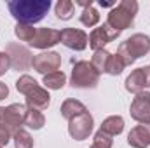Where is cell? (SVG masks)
I'll use <instances>...</instances> for the list:
<instances>
[{
    "mask_svg": "<svg viewBox=\"0 0 150 148\" xmlns=\"http://www.w3.org/2000/svg\"><path fill=\"white\" fill-rule=\"evenodd\" d=\"M11 16L21 25L38 23L45 18L51 9V0H11L7 2Z\"/></svg>",
    "mask_w": 150,
    "mask_h": 148,
    "instance_id": "6da1fadb",
    "label": "cell"
},
{
    "mask_svg": "<svg viewBox=\"0 0 150 148\" xmlns=\"http://www.w3.org/2000/svg\"><path fill=\"white\" fill-rule=\"evenodd\" d=\"M136 12H138V2L136 0H122L108 12L107 25L112 26L117 32L131 28L133 23H134Z\"/></svg>",
    "mask_w": 150,
    "mask_h": 148,
    "instance_id": "7a4b0ae2",
    "label": "cell"
},
{
    "mask_svg": "<svg viewBox=\"0 0 150 148\" xmlns=\"http://www.w3.org/2000/svg\"><path fill=\"white\" fill-rule=\"evenodd\" d=\"M100 82V73L93 68L91 61H77L72 70L70 84L77 89H94Z\"/></svg>",
    "mask_w": 150,
    "mask_h": 148,
    "instance_id": "3957f363",
    "label": "cell"
},
{
    "mask_svg": "<svg viewBox=\"0 0 150 148\" xmlns=\"http://www.w3.org/2000/svg\"><path fill=\"white\" fill-rule=\"evenodd\" d=\"M93 127H94V120L89 111H84V113L74 117L72 120H68V134L75 141L87 140L93 132Z\"/></svg>",
    "mask_w": 150,
    "mask_h": 148,
    "instance_id": "277c9868",
    "label": "cell"
},
{
    "mask_svg": "<svg viewBox=\"0 0 150 148\" xmlns=\"http://www.w3.org/2000/svg\"><path fill=\"white\" fill-rule=\"evenodd\" d=\"M32 66L33 70L42 75L58 72V68L61 66V56L54 51H47V52H40L37 56H33L32 59Z\"/></svg>",
    "mask_w": 150,
    "mask_h": 148,
    "instance_id": "5b68a950",
    "label": "cell"
},
{
    "mask_svg": "<svg viewBox=\"0 0 150 148\" xmlns=\"http://www.w3.org/2000/svg\"><path fill=\"white\" fill-rule=\"evenodd\" d=\"M131 118L140 124H150V92H140L131 103Z\"/></svg>",
    "mask_w": 150,
    "mask_h": 148,
    "instance_id": "8992f818",
    "label": "cell"
},
{
    "mask_svg": "<svg viewBox=\"0 0 150 148\" xmlns=\"http://www.w3.org/2000/svg\"><path fill=\"white\" fill-rule=\"evenodd\" d=\"M26 106L19 105V103H12L9 106H5L4 111V125L14 134L18 129H21V125H25V117H26Z\"/></svg>",
    "mask_w": 150,
    "mask_h": 148,
    "instance_id": "52a82bcc",
    "label": "cell"
},
{
    "mask_svg": "<svg viewBox=\"0 0 150 148\" xmlns=\"http://www.w3.org/2000/svg\"><path fill=\"white\" fill-rule=\"evenodd\" d=\"M119 35H120V32L113 30L112 26H108V25L105 23L103 26L94 28V30L91 32V35H89V47H91L94 52H96V51H101L107 44H110L112 40L119 38Z\"/></svg>",
    "mask_w": 150,
    "mask_h": 148,
    "instance_id": "ba28073f",
    "label": "cell"
},
{
    "mask_svg": "<svg viewBox=\"0 0 150 148\" xmlns=\"http://www.w3.org/2000/svg\"><path fill=\"white\" fill-rule=\"evenodd\" d=\"M145 87H150V66L136 68L126 78V91H129L133 94L143 92Z\"/></svg>",
    "mask_w": 150,
    "mask_h": 148,
    "instance_id": "9c48e42d",
    "label": "cell"
},
{
    "mask_svg": "<svg viewBox=\"0 0 150 148\" xmlns=\"http://www.w3.org/2000/svg\"><path fill=\"white\" fill-rule=\"evenodd\" d=\"M124 47L127 49V52L133 56V59L136 61L138 58H143L150 52V37L145 33H134L127 38L126 42H122Z\"/></svg>",
    "mask_w": 150,
    "mask_h": 148,
    "instance_id": "30bf717a",
    "label": "cell"
},
{
    "mask_svg": "<svg viewBox=\"0 0 150 148\" xmlns=\"http://www.w3.org/2000/svg\"><path fill=\"white\" fill-rule=\"evenodd\" d=\"M61 42L65 47H68L72 51H84L89 44V37L84 30L65 28V30H61Z\"/></svg>",
    "mask_w": 150,
    "mask_h": 148,
    "instance_id": "8fae6325",
    "label": "cell"
},
{
    "mask_svg": "<svg viewBox=\"0 0 150 148\" xmlns=\"http://www.w3.org/2000/svg\"><path fill=\"white\" fill-rule=\"evenodd\" d=\"M11 58V66H14L16 70H26L32 66V59L33 56L30 54L28 49H25L19 44H9L7 51H5Z\"/></svg>",
    "mask_w": 150,
    "mask_h": 148,
    "instance_id": "7c38bea8",
    "label": "cell"
},
{
    "mask_svg": "<svg viewBox=\"0 0 150 148\" xmlns=\"http://www.w3.org/2000/svg\"><path fill=\"white\" fill-rule=\"evenodd\" d=\"M61 42V32L54 28H38L33 40L30 42L32 47L35 49H49L56 44Z\"/></svg>",
    "mask_w": 150,
    "mask_h": 148,
    "instance_id": "4fadbf2b",
    "label": "cell"
},
{
    "mask_svg": "<svg viewBox=\"0 0 150 148\" xmlns=\"http://www.w3.org/2000/svg\"><path fill=\"white\" fill-rule=\"evenodd\" d=\"M127 145L131 148H149L150 147V124H140L133 127L127 134Z\"/></svg>",
    "mask_w": 150,
    "mask_h": 148,
    "instance_id": "5bb4252c",
    "label": "cell"
},
{
    "mask_svg": "<svg viewBox=\"0 0 150 148\" xmlns=\"http://www.w3.org/2000/svg\"><path fill=\"white\" fill-rule=\"evenodd\" d=\"M25 99H26V105H28V108H35V110H45L49 105H51V94L47 92V89L45 87H35L30 94H26L25 96Z\"/></svg>",
    "mask_w": 150,
    "mask_h": 148,
    "instance_id": "9a60e30c",
    "label": "cell"
},
{
    "mask_svg": "<svg viewBox=\"0 0 150 148\" xmlns=\"http://www.w3.org/2000/svg\"><path fill=\"white\" fill-rule=\"evenodd\" d=\"M59 111H61V117H63V118L72 120L74 117L84 113V111H87V108H86V105L80 103L79 99H65L63 105H61V108H59Z\"/></svg>",
    "mask_w": 150,
    "mask_h": 148,
    "instance_id": "2e32d148",
    "label": "cell"
},
{
    "mask_svg": "<svg viewBox=\"0 0 150 148\" xmlns=\"http://www.w3.org/2000/svg\"><path fill=\"white\" fill-rule=\"evenodd\" d=\"M103 132H107L108 136H119L122 131H124V118L120 115H112V117H107L103 122H101V127H100Z\"/></svg>",
    "mask_w": 150,
    "mask_h": 148,
    "instance_id": "e0dca14e",
    "label": "cell"
},
{
    "mask_svg": "<svg viewBox=\"0 0 150 148\" xmlns=\"http://www.w3.org/2000/svg\"><path fill=\"white\" fill-rule=\"evenodd\" d=\"M42 84L45 85V89H52V91H58V89H63L65 84H67V75L63 72H52V73L44 75L42 78Z\"/></svg>",
    "mask_w": 150,
    "mask_h": 148,
    "instance_id": "ac0fdd59",
    "label": "cell"
},
{
    "mask_svg": "<svg viewBox=\"0 0 150 148\" xmlns=\"http://www.w3.org/2000/svg\"><path fill=\"white\" fill-rule=\"evenodd\" d=\"M110 58H112V54H110L108 51H105V49L96 51V52L93 54V58H91V65H93V68H94L100 75L107 73V68H108V61H110Z\"/></svg>",
    "mask_w": 150,
    "mask_h": 148,
    "instance_id": "d6986e66",
    "label": "cell"
},
{
    "mask_svg": "<svg viewBox=\"0 0 150 148\" xmlns=\"http://www.w3.org/2000/svg\"><path fill=\"white\" fill-rule=\"evenodd\" d=\"M45 124V117L40 110H35V108H28L26 110V117H25V125L33 129V131H38L42 129Z\"/></svg>",
    "mask_w": 150,
    "mask_h": 148,
    "instance_id": "ffe728a7",
    "label": "cell"
},
{
    "mask_svg": "<svg viewBox=\"0 0 150 148\" xmlns=\"http://www.w3.org/2000/svg\"><path fill=\"white\" fill-rule=\"evenodd\" d=\"M74 11H75V4L72 0H58V4L54 5V12H56L58 19H63V21L72 19Z\"/></svg>",
    "mask_w": 150,
    "mask_h": 148,
    "instance_id": "44dd1931",
    "label": "cell"
},
{
    "mask_svg": "<svg viewBox=\"0 0 150 148\" xmlns=\"http://www.w3.org/2000/svg\"><path fill=\"white\" fill-rule=\"evenodd\" d=\"M14 140V148H33V138L26 129H18L12 134Z\"/></svg>",
    "mask_w": 150,
    "mask_h": 148,
    "instance_id": "7402d4cb",
    "label": "cell"
},
{
    "mask_svg": "<svg viewBox=\"0 0 150 148\" xmlns=\"http://www.w3.org/2000/svg\"><path fill=\"white\" fill-rule=\"evenodd\" d=\"M35 87H38L37 80L33 78V77H30V75H21L19 78H18V82H16V89H18V92H21V94H30Z\"/></svg>",
    "mask_w": 150,
    "mask_h": 148,
    "instance_id": "603a6c76",
    "label": "cell"
},
{
    "mask_svg": "<svg viewBox=\"0 0 150 148\" xmlns=\"http://www.w3.org/2000/svg\"><path fill=\"white\" fill-rule=\"evenodd\" d=\"M35 33H37V28H33L32 25H21V23H18L14 26V35L19 40H23V42L30 44L33 40V37H35Z\"/></svg>",
    "mask_w": 150,
    "mask_h": 148,
    "instance_id": "cb8c5ba5",
    "label": "cell"
},
{
    "mask_svg": "<svg viewBox=\"0 0 150 148\" xmlns=\"http://www.w3.org/2000/svg\"><path fill=\"white\" fill-rule=\"evenodd\" d=\"M98 21H100V12H98L93 5H91V7H86V9L82 11V14H80V23H82L84 26H87V28L96 26Z\"/></svg>",
    "mask_w": 150,
    "mask_h": 148,
    "instance_id": "d4e9b609",
    "label": "cell"
},
{
    "mask_svg": "<svg viewBox=\"0 0 150 148\" xmlns=\"http://www.w3.org/2000/svg\"><path fill=\"white\" fill-rule=\"evenodd\" d=\"M113 145V140L112 136H108L107 132H103L101 129L94 134V140H93V145L91 148H112Z\"/></svg>",
    "mask_w": 150,
    "mask_h": 148,
    "instance_id": "484cf974",
    "label": "cell"
},
{
    "mask_svg": "<svg viewBox=\"0 0 150 148\" xmlns=\"http://www.w3.org/2000/svg\"><path fill=\"white\" fill-rule=\"evenodd\" d=\"M124 63H122V59L117 56V54H112V58H110V61H108V68H107V73L108 75H113V77H117V75H120L124 72Z\"/></svg>",
    "mask_w": 150,
    "mask_h": 148,
    "instance_id": "4316f807",
    "label": "cell"
},
{
    "mask_svg": "<svg viewBox=\"0 0 150 148\" xmlns=\"http://www.w3.org/2000/svg\"><path fill=\"white\" fill-rule=\"evenodd\" d=\"M11 68V58L5 51H0V77L5 75Z\"/></svg>",
    "mask_w": 150,
    "mask_h": 148,
    "instance_id": "83f0119b",
    "label": "cell"
},
{
    "mask_svg": "<svg viewBox=\"0 0 150 148\" xmlns=\"http://www.w3.org/2000/svg\"><path fill=\"white\" fill-rule=\"evenodd\" d=\"M11 138H12V132L5 125H0V148L7 147V143L11 141Z\"/></svg>",
    "mask_w": 150,
    "mask_h": 148,
    "instance_id": "f1b7e54d",
    "label": "cell"
},
{
    "mask_svg": "<svg viewBox=\"0 0 150 148\" xmlns=\"http://www.w3.org/2000/svg\"><path fill=\"white\" fill-rule=\"evenodd\" d=\"M7 96H9V87H7L4 82H0V101L5 99Z\"/></svg>",
    "mask_w": 150,
    "mask_h": 148,
    "instance_id": "f546056e",
    "label": "cell"
},
{
    "mask_svg": "<svg viewBox=\"0 0 150 148\" xmlns=\"http://www.w3.org/2000/svg\"><path fill=\"white\" fill-rule=\"evenodd\" d=\"M75 4H77V5H82L84 9H86V7H91V5H93V2H91V0H75Z\"/></svg>",
    "mask_w": 150,
    "mask_h": 148,
    "instance_id": "4dcf8cb0",
    "label": "cell"
},
{
    "mask_svg": "<svg viewBox=\"0 0 150 148\" xmlns=\"http://www.w3.org/2000/svg\"><path fill=\"white\" fill-rule=\"evenodd\" d=\"M100 5L101 7H115V2H110V0H100Z\"/></svg>",
    "mask_w": 150,
    "mask_h": 148,
    "instance_id": "1f68e13d",
    "label": "cell"
},
{
    "mask_svg": "<svg viewBox=\"0 0 150 148\" xmlns=\"http://www.w3.org/2000/svg\"><path fill=\"white\" fill-rule=\"evenodd\" d=\"M4 111H5V108L0 106V125H4Z\"/></svg>",
    "mask_w": 150,
    "mask_h": 148,
    "instance_id": "d6a6232c",
    "label": "cell"
}]
</instances>
